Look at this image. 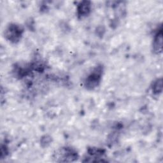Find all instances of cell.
<instances>
[{"mask_svg": "<svg viewBox=\"0 0 163 163\" xmlns=\"http://www.w3.org/2000/svg\"><path fill=\"white\" fill-rule=\"evenodd\" d=\"M21 29L17 26H10L7 30V37L10 40L17 41L19 39L21 35Z\"/></svg>", "mask_w": 163, "mask_h": 163, "instance_id": "obj_1", "label": "cell"}, {"mask_svg": "<svg viewBox=\"0 0 163 163\" xmlns=\"http://www.w3.org/2000/svg\"><path fill=\"white\" fill-rule=\"evenodd\" d=\"M162 33L161 31L155 39L154 42V49L157 52H161L162 50Z\"/></svg>", "mask_w": 163, "mask_h": 163, "instance_id": "obj_2", "label": "cell"}, {"mask_svg": "<svg viewBox=\"0 0 163 163\" xmlns=\"http://www.w3.org/2000/svg\"><path fill=\"white\" fill-rule=\"evenodd\" d=\"M89 10L90 5L87 4V2H85V4H82L80 6L78 11H80V15H86L89 11Z\"/></svg>", "mask_w": 163, "mask_h": 163, "instance_id": "obj_3", "label": "cell"}]
</instances>
